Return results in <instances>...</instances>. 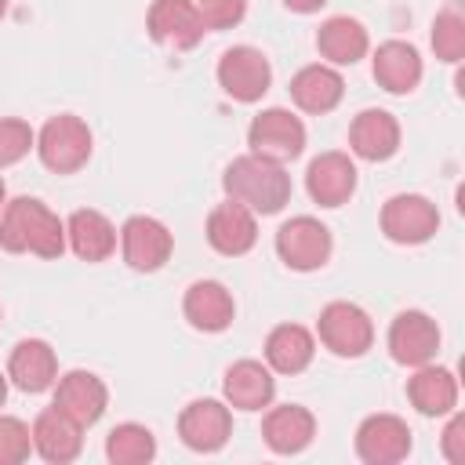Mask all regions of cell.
I'll return each mask as SVG.
<instances>
[{"label":"cell","instance_id":"6da1fadb","mask_svg":"<svg viewBox=\"0 0 465 465\" xmlns=\"http://www.w3.org/2000/svg\"><path fill=\"white\" fill-rule=\"evenodd\" d=\"M0 247L7 254H36L62 258L65 251V222L36 196H15L0 214Z\"/></svg>","mask_w":465,"mask_h":465},{"label":"cell","instance_id":"d4e9b609","mask_svg":"<svg viewBox=\"0 0 465 465\" xmlns=\"http://www.w3.org/2000/svg\"><path fill=\"white\" fill-rule=\"evenodd\" d=\"M341 94H345V80H341V73H338L334 65H327V62L305 65V69H298L294 80H291V98H294V105H298L302 113H312V116L338 109Z\"/></svg>","mask_w":465,"mask_h":465},{"label":"cell","instance_id":"74e56055","mask_svg":"<svg viewBox=\"0 0 465 465\" xmlns=\"http://www.w3.org/2000/svg\"><path fill=\"white\" fill-rule=\"evenodd\" d=\"M4 15H7V0H0V18H4Z\"/></svg>","mask_w":465,"mask_h":465},{"label":"cell","instance_id":"5bb4252c","mask_svg":"<svg viewBox=\"0 0 465 465\" xmlns=\"http://www.w3.org/2000/svg\"><path fill=\"white\" fill-rule=\"evenodd\" d=\"M305 189H309L312 203H320V207H341L356 193V163L349 160V153H338V149L320 153V156L309 160Z\"/></svg>","mask_w":465,"mask_h":465},{"label":"cell","instance_id":"30bf717a","mask_svg":"<svg viewBox=\"0 0 465 465\" xmlns=\"http://www.w3.org/2000/svg\"><path fill=\"white\" fill-rule=\"evenodd\" d=\"M178 436L189 450L214 454L232 436V411L225 400H193L178 414Z\"/></svg>","mask_w":465,"mask_h":465},{"label":"cell","instance_id":"cb8c5ba5","mask_svg":"<svg viewBox=\"0 0 465 465\" xmlns=\"http://www.w3.org/2000/svg\"><path fill=\"white\" fill-rule=\"evenodd\" d=\"M7 378L22 392H47L58 381V356L44 338H25L11 349Z\"/></svg>","mask_w":465,"mask_h":465},{"label":"cell","instance_id":"f1b7e54d","mask_svg":"<svg viewBox=\"0 0 465 465\" xmlns=\"http://www.w3.org/2000/svg\"><path fill=\"white\" fill-rule=\"evenodd\" d=\"M105 458L113 465H149L156 458V436L138 421H124L105 436Z\"/></svg>","mask_w":465,"mask_h":465},{"label":"cell","instance_id":"1f68e13d","mask_svg":"<svg viewBox=\"0 0 465 465\" xmlns=\"http://www.w3.org/2000/svg\"><path fill=\"white\" fill-rule=\"evenodd\" d=\"M33 450V432L22 418L0 414V465H18Z\"/></svg>","mask_w":465,"mask_h":465},{"label":"cell","instance_id":"83f0119b","mask_svg":"<svg viewBox=\"0 0 465 465\" xmlns=\"http://www.w3.org/2000/svg\"><path fill=\"white\" fill-rule=\"evenodd\" d=\"M371 47V36L363 29V22L349 18V15H334L320 25L316 33V51L327 58V65H356Z\"/></svg>","mask_w":465,"mask_h":465},{"label":"cell","instance_id":"8992f818","mask_svg":"<svg viewBox=\"0 0 465 465\" xmlns=\"http://www.w3.org/2000/svg\"><path fill=\"white\" fill-rule=\"evenodd\" d=\"M320 341L341 360H356L374 345V323L356 302H331L320 312Z\"/></svg>","mask_w":465,"mask_h":465},{"label":"cell","instance_id":"3957f363","mask_svg":"<svg viewBox=\"0 0 465 465\" xmlns=\"http://www.w3.org/2000/svg\"><path fill=\"white\" fill-rule=\"evenodd\" d=\"M91 149H94L91 127L73 113L51 116L36 134V156L54 174H76L91 160Z\"/></svg>","mask_w":465,"mask_h":465},{"label":"cell","instance_id":"d590c367","mask_svg":"<svg viewBox=\"0 0 465 465\" xmlns=\"http://www.w3.org/2000/svg\"><path fill=\"white\" fill-rule=\"evenodd\" d=\"M7 403V374H0V407Z\"/></svg>","mask_w":465,"mask_h":465},{"label":"cell","instance_id":"e575fe53","mask_svg":"<svg viewBox=\"0 0 465 465\" xmlns=\"http://www.w3.org/2000/svg\"><path fill=\"white\" fill-rule=\"evenodd\" d=\"M327 0H283V7L287 11H298V15H312V11H320Z\"/></svg>","mask_w":465,"mask_h":465},{"label":"cell","instance_id":"7402d4cb","mask_svg":"<svg viewBox=\"0 0 465 465\" xmlns=\"http://www.w3.org/2000/svg\"><path fill=\"white\" fill-rule=\"evenodd\" d=\"M371 69H374L378 87H385L389 94H411L421 84V73H425L418 47L407 44V40H385V44H378V51L371 58Z\"/></svg>","mask_w":465,"mask_h":465},{"label":"cell","instance_id":"44dd1931","mask_svg":"<svg viewBox=\"0 0 465 465\" xmlns=\"http://www.w3.org/2000/svg\"><path fill=\"white\" fill-rule=\"evenodd\" d=\"M222 396L232 411H262L276 396V378H272L269 363L236 360L222 378Z\"/></svg>","mask_w":465,"mask_h":465},{"label":"cell","instance_id":"52a82bcc","mask_svg":"<svg viewBox=\"0 0 465 465\" xmlns=\"http://www.w3.org/2000/svg\"><path fill=\"white\" fill-rule=\"evenodd\" d=\"M247 145L251 153L276 160V163L298 160L305 149V124L291 109H280V105L262 109L247 127Z\"/></svg>","mask_w":465,"mask_h":465},{"label":"cell","instance_id":"9a60e30c","mask_svg":"<svg viewBox=\"0 0 465 465\" xmlns=\"http://www.w3.org/2000/svg\"><path fill=\"white\" fill-rule=\"evenodd\" d=\"M54 407L62 414H69L76 425L91 429L109 407V389L91 371H69L54 381Z\"/></svg>","mask_w":465,"mask_h":465},{"label":"cell","instance_id":"7a4b0ae2","mask_svg":"<svg viewBox=\"0 0 465 465\" xmlns=\"http://www.w3.org/2000/svg\"><path fill=\"white\" fill-rule=\"evenodd\" d=\"M222 189L229 200L243 203L254 214H276L291 200V174L283 171V163L265 160L258 153H247L225 167Z\"/></svg>","mask_w":465,"mask_h":465},{"label":"cell","instance_id":"e0dca14e","mask_svg":"<svg viewBox=\"0 0 465 465\" xmlns=\"http://www.w3.org/2000/svg\"><path fill=\"white\" fill-rule=\"evenodd\" d=\"M33 450L51 461V465H65V461H76L80 450H84V425H76L69 414H62L54 403L47 411L36 414L33 421Z\"/></svg>","mask_w":465,"mask_h":465},{"label":"cell","instance_id":"f546056e","mask_svg":"<svg viewBox=\"0 0 465 465\" xmlns=\"http://www.w3.org/2000/svg\"><path fill=\"white\" fill-rule=\"evenodd\" d=\"M432 51L447 65H458L465 58V15H461L458 0H450L447 7L436 11V18H432Z\"/></svg>","mask_w":465,"mask_h":465},{"label":"cell","instance_id":"ffe728a7","mask_svg":"<svg viewBox=\"0 0 465 465\" xmlns=\"http://www.w3.org/2000/svg\"><path fill=\"white\" fill-rule=\"evenodd\" d=\"M262 436L272 454H302L316 436V418L302 403H280V407L269 403L262 418Z\"/></svg>","mask_w":465,"mask_h":465},{"label":"cell","instance_id":"277c9868","mask_svg":"<svg viewBox=\"0 0 465 465\" xmlns=\"http://www.w3.org/2000/svg\"><path fill=\"white\" fill-rule=\"evenodd\" d=\"M331 229L312 214H294L276 229V254L294 272H312L331 262Z\"/></svg>","mask_w":465,"mask_h":465},{"label":"cell","instance_id":"4fadbf2b","mask_svg":"<svg viewBox=\"0 0 465 465\" xmlns=\"http://www.w3.org/2000/svg\"><path fill=\"white\" fill-rule=\"evenodd\" d=\"M356 454L367 465H396L411 454V425L396 414H371L356 429Z\"/></svg>","mask_w":465,"mask_h":465},{"label":"cell","instance_id":"4316f807","mask_svg":"<svg viewBox=\"0 0 465 465\" xmlns=\"http://www.w3.org/2000/svg\"><path fill=\"white\" fill-rule=\"evenodd\" d=\"M316 356V338L302 323H280L265 338V363L272 374H302Z\"/></svg>","mask_w":465,"mask_h":465},{"label":"cell","instance_id":"2e32d148","mask_svg":"<svg viewBox=\"0 0 465 465\" xmlns=\"http://www.w3.org/2000/svg\"><path fill=\"white\" fill-rule=\"evenodd\" d=\"M207 243H211L218 254H225V258L247 254V251L258 243V214L247 211V207L236 203V200L218 203V207L207 214Z\"/></svg>","mask_w":465,"mask_h":465},{"label":"cell","instance_id":"7c38bea8","mask_svg":"<svg viewBox=\"0 0 465 465\" xmlns=\"http://www.w3.org/2000/svg\"><path fill=\"white\" fill-rule=\"evenodd\" d=\"M145 29L156 44L189 51L203 40V18L196 11V0H153L145 15Z\"/></svg>","mask_w":465,"mask_h":465},{"label":"cell","instance_id":"484cf974","mask_svg":"<svg viewBox=\"0 0 465 465\" xmlns=\"http://www.w3.org/2000/svg\"><path fill=\"white\" fill-rule=\"evenodd\" d=\"M65 243L80 262H105L116 251V225L102 211L80 207L65 222Z\"/></svg>","mask_w":465,"mask_h":465},{"label":"cell","instance_id":"d6a6232c","mask_svg":"<svg viewBox=\"0 0 465 465\" xmlns=\"http://www.w3.org/2000/svg\"><path fill=\"white\" fill-rule=\"evenodd\" d=\"M196 11L203 18V29H232L247 15V0H196Z\"/></svg>","mask_w":465,"mask_h":465},{"label":"cell","instance_id":"ac0fdd59","mask_svg":"<svg viewBox=\"0 0 465 465\" xmlns=\"http://www.w3.org/2000/svg\"><path fill=\"white\" fill-rule=\"evenodd\" d=\"M349 149L367 160V163H381L389 156H396L400 149V120L385 109H363L352 116L349 124Z\"/></svg>","mask_w":465,"mask_h":465},{"label":"cell","instance_id":"f35d334b","mask_svg":"<svg viewBox=\"0 0 465 465\" xmlns=\"http://www.w3.org/2000/svg\"><path fill=\"white\" fill-rule=\"evenodd\" d=\"M0 316H4V312H0Z\"/></svg>","mask_w":465,"mask_h":465},{"label":"cell","instance_id":"9c48e42d","mask_svg":"<svg viewBox=\"0 0 465 465\" xmlns=\"http://www.w3.org/2000/svg\"><path fill=\"white\" fill-rule=\"evenodd\" d=\"M120 251L134 272H156L167 265V258L174 251V236L160 218L131 214L120 225Z\"/></svg>","mask_w":465,"mask_h":465},{"label":"cell","instance_id":"603a6c76","mask_svg":"<svg viewBox=\"0 0 465 465\" xmlns=\"http://www.w3.org/2000/svg\"><path fill=\"white\" fill-rule=\"evenodd\" d=\"M407 400L425 418H443V414L458 411V378H454V371L436 367V363L414 367V374L407 378Z\"/></svg>","mask_w":465,"mask_h":465},{"label":"cell","instance_id":"8fae6325","mask_svg":"<svg viewBox=\"0 0 465 465\" xmlns=\"http://www.w3.org/2000/svg\"><path fill=\"white\" fill-rule=\"evenodd\" d=\"M440 352V327L429 312L407 309L389 323V356L403 367L432 363Z\"/></svg>","mask_w":465,"mask_h":465},{"label":"cell","instance_id":"4dcf8cb0","mask_svg":"<svg viewBox=\"0 0 465 465\" xmlns=\"http://www.w3.org/2000/svg\"><path fill=\"white\" fill-rule=\"evenodd\" d=\"M29 149H36V131L18 116H4L0 120V167L25 160Z\"/></svg>","mask_w":465,"mask_h":465},{"label":"cell","instance_id":"8d00e7d4","mask_svg":"<svg viewBox=\"0 0 465 465\" xmlns=\"http://www.w3.org/2000/svg\"><path fill=\"white\" fill-rule=\"evenodd\" d=\"M4 203H7V189H4V178H0V214H4Z\"/></svg>","mask_w":465,"mask_h":465},{"label":"cell","instance_id":"5b68a950","mask_svg":"<svg viewBox=\"0 0 465 465\" xmlns=\"http://www.w3.org/2000/svg\"><path fill=\"white\" fill-rule=\"evenodd\" d=\"M381 232L385 240L392 243H403V247H414V243H425L436 236L440 229V211L429 196L421 193H396L385 200L381 207Z\"/></svg>","mask_w":465,"mask_h":465},{"label":"cell","instance_id":"836d02e7","mask_svg":"<svg viewBox=\"0 0 465 465\" xmlns=\"http://www.w3.org/2000/svg\"><path fill=\"white\" fill-rule=\"evenodd\" d=\"M440 447H443V458L450 465H461L465 461V418L458 411H450V421H447V429L440 436Z\"/></svg>","mask_w":465,"mask_h":465},{"label":"cell","instance_id":"ba28073f","mask_svg":"<svg viewBox=\"0 0 465 465\" xmlns=\"http://www.w3.org/2000/svg\"><path fill=\"white\" fill-rule=\"evenodd\" d=\"M272 84V65L269 58L251 47V44H236L218 58V87L232 98V102H258Z\"/></svg>","mask_w":465,"mask_h":465},{"label":"cell","instance_id":"d6986e66","mask_svg":"<svg viewBox=\"0 0 465 465\" xmlns=\"http://www.w3.org/2000/svg\"><path fill=\"white\" fill-rule=\"evenodd\" d=\"M182 312L189 320V327L203 331V334H218L232 323L236 316V302H232V291L218 280H196L189 283L185 298H182Z\"/></svg>","mask_w":465,"mask_h":465}]
</instances>
